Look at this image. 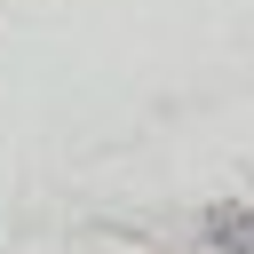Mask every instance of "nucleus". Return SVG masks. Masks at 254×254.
<instances>
[]
</instances>
